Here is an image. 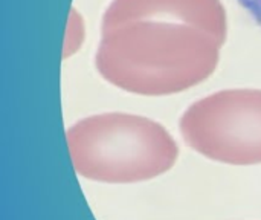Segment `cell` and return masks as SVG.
<instances>
[{
  "label": "cell",
  "mask_w": 261,
  "mask_h": 220,
  "mask_svg": "<svg viewBox=\"0 0 261 220\" xmlns=\"http://www.w3.org/2000/svg\"><path fill=\"white\" fill-rule=\"evenodd\" d=\"M75 152L76 168L102 182H136L158 176L173 161L164 139L144 126L113 124L81 136Z\"/></svg>",
  "instance_id": "cell-1"
},
{
  "label": "cell",
  "mask_w": 261,
  "mask_h": 220,
  "mask_svg": "<svg viewBox=\"0 0 261 220\" xmlns=\"http://www.w3.org/2000/svg\"><path fill=\"white\" fill-rule=\"evenodd\" d=\"M237 2L261 26V0H237Z\"/></svg>",
  "instance_id": "cell-2"
}]
</instances>
